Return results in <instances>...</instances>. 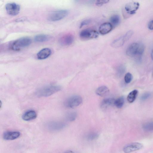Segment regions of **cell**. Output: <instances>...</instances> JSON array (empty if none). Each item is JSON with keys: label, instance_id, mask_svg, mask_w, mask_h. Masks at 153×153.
<instances>
[{"label": "cell", "instance_id": "7402d4cb", "mask_svg": "<svg viewBox=\"0 0 153 153\" xmlns=\"http://www.w3.org/2000/svg\"><path fill=\"white\" fill-rule=\"evenodd\" d=\"M124 103V98L123 97H121L115 100L114 105L118 108H121L123 106Z\"/></svg>", "mask_w": 153, "mask_h": 153}, {"label": "cell", "instance_id": "6da1fadb", "mask_svg": "<svg viewBox=\"0 0 153 153\" xmlns=\"http://www.w3.org/2000/svg\"><path fill=\"white\" fill-rule=\"evenodd\" d=\"M144 49V46L143 44L134 42L128 46L126 50V53L129 56L134 57L137 62H140Z\"/></svg>", "mask_w": 153, "mask_h": 153}, {"label": "cell", "instance_id": "836d02e7", "mask_svg": "<svg viewBox=\"0 0 153 153\" xmlns=\"http://www.w3.org/2000/svg\"></svg>", "mask_w": 153, "mask_h": 153}, {"label": "cell", "instance_id": "7c38bea8", "mask_svg": "<svg viewBox=\"0 0 153 153\" xmlns=\"http://www.w3.org/2000/svg\"><path fill=\"white\" fill-rule=\"evenodd\" d=\"M21 134L18 131H7L3 135V138L6 140H13L16 139L20 136Z\"/></svg>", "mask_w": 153, "mask_h": 153}, {"label": "cell", "instance_id": "d6a6232c", "mask_svg": "<svg viewBox=\"0 0 153 153\" xmlns=\"http://www.w3.org/2000/svg\"><path fill=\"white\" fill-rule=\"evenodd\" d=\"M152 77L153 78V73H152Z\"/></svg>", "mask_w": 153, "mask_h": 153}, {"label": "cell", "instance_id": "4316f807", "mask_svg": "<svg viewBox=\"0 0 153 153\" xmlns=\"http://www.w3.org/2000/svg\"><path fill=\"white\" fill-rule=\"evenodd\" d=\"M151 94L149 92H146L143 94L140 97V99L142 101H145L150 97Z\"/></svg>", "mask_w": 153, "mask_h": 153}, {"label": "cell", "instance_id": "f546056e", "mask_svg": "<svg viewBox=\"0 0 153 153\" xmlns=\"http://www.w3.org/2000/svg\"><path fill=\"white\" fill-rule=\"evenodd\" d=\"M148 27L149 29L151 30H153V19L149 22Z\"/></svg>", "mask_w": 153, "mask_h": 153}, {"label": "cell", "instance_id": "30bf717a", "mask_svg": "<svg viewBox=\"0 0 153 153\" xmlns=\"http://www.w3.org/2000/svg\"><path fill=\"white\" fill-rule=\"evenodd\" d=\"M7 12L9 14L15 16L19 13L20 6L19 4L14 3H8L5 6Z\"/></svg>", "mask_w": 153, "mask_h": 153}, {"label": "cell", "instance_id": "e0dca14e", "mask_svg": "<svg viewBox=\"0 0 153 153\" xmlns=\"http://www.w3.org/2000/svg\"><path fill=\"white\" fill-rule=\"evenodd\" d=\"M96 92L98 95L101 97H104L108 93L109 90L106 86H102L99 87L97 89Z\"/></svg>", "mask_w": 153, "mask_h": 153}, {"label": "cell", "instance_id": "4dcf8cb0", "mask_svg": "<svg viewBox=\"0 0 153 153\" xmlns=\"http://www.w3.org/2000/svg\"><path fill=\"white\" fill-rule=\"evenodd\" d=\"M151 57L152 59L153 60V49L152 50L151 53Z\"/></svg>", "mask_w": 153, "mask_h": 153}, {"label": "cell", "instance_id": "83f0119b", "mask_svg": "<svg viewBox=\"0 0 153 153\" xmlns=\"http://www.w3.org/2000/svg\"><path fill=\"white\" fill-rule=\"evenodd\" d=\"M91 22V20L90 19H87L82 21L80 24V28H82L84 25H87L90 24Z\"/></svg>", "mask_w": 153, "mask_h": 153}, {"label": "cell", "instance_id": "9a60e30c", "mask_svg": "<svg viewBox=\"0 0 153 153\" xmlns=\"http://www.w3.org/2000/svg\"><path fill=\"white\" fill-rule=\"evenodd\" d=\"M37 117L36 112L32 110L28 111L22 115V119L25 121H30L35 119Z\"/></svg>", "mask_w": 153, "mask_h": 153}, {"label": "cell", "instance_id": "603a6c76", "mask_svg": "<svg viewBox=\"0 0 153 153\" xmlns=\"http://www.w3.org/2000/svg\"><path fill=\"white\" fill-rule=\"evenodd\" d=\"M126 71V67L123 65L119 66L117 69V73L119 76H122Z\"/></svg>", "mask_w": 153, "mask_h": 153}, {"label": "cell", "instance_id": "5bb4252c", "mask_svg": "<svg viewBox=\"0 0 153 153\" xmlns=\"http://www.w3.org/2000/svg\"><path fill=\"white\" fill-rule=\"evenodd\" d=\"M51 50L48 48H43L37 53V58L39 59H43L48 57L51 54Z\"/></svg>", "mask_w": 153, "mask_h": 153}, {"label": "cell", "instance_id": "ba28073f", "mask_svg": "<svg viewBox=\"0 0 153 153\" xmlns=\"http://www.w3.org/2000/svg\"><path fill=\"white\" fill-rule=\"evenodd\" d=\"M68 13L67 10H60L51 13L48 16V19L52 21L59 20L65 17Z\"/></svg>", "mask_w": 153, "mask_h": 153}, {"label": "cell", "instance_id": "f1b7e54d", "mask_svg": "<svg viewBox=\"0 0 153 153\" xmlns=\"http://www.w3.org/2000/svg\"><path fill=\"white\" fill-rule=\"evenodd\" d=\"M109 1L108 0H98L97 1L95 4L97 5L98 6H100L104 4L107 3Z\"/></svg>", "mask_w": 153, "mask_h": 153}, {"label": "cell", "instance_id": "484cf974", "mask_svg": "<svg viewBox=\"0 0 153 153\" xmlns=\"http://www.w3.org/2000/svg\"><path fill=\"white\" fill-rule=\"evenodd\" d=\"M76 113L75 112H71L67 115V119L70 121H74L76 118Z\"/></svg>", "mask_w": 153, "mask_h": 153}, {"label": "cell", "instance_id": "8992f818", "mask_svg": "<svg viewBox=\"0 0 153 153\" xmlns=\"http://www.w3.org/2000/svg\"><path fill=\"white\" fill-rule=\"evenodd\" d=\"M98 33L96 30L91 29L82 30L79 33V36L83 40L95 38L98 36Z\"/></svg>", "mask_w": 153, "mask_h": 153}, {"label": "cell", "instance_id": "44dd1931", "mask_svg": "<svg viewBox=\"0 0 153 153\" xmlns=\"http://www.w3.org/2000/svg\"><path fill=\"white\" fill-rule=\"evenodd\" d=\"M48 36L45 34H39L36 35L34 38L35 40L37 42H43L48 40Z\"/></svg>", "mask_w": 153, "mask_h": 153}, {"label": "cell", "instance_id": "1f68e13d", "mask_svg": "<svg viewBox=\"0 0 153 153\" xmlns=\"http://www.w3.org/2000/svg\"><path fill=\"white\" fill-rule=\"evenodd\" d=\"M64 153H74V152L72 151H66Z\"/></svg>", "mask_w": 153, "mask_h": 153}, {"label": "cell", "instance_id": "d6986e66", "mask_svg": "<svg viewBox=\"0 0 153 153\" xmlns=\"http://www.w3.org/2000/svg\"><path fill=\"white\" fill-rule=\"evenodd\" d=\"M138 93V91L135 89L130 92L128 95L127 98L128 102L130 103L133 102L135 100Z\"/></svg>", "mask_w": 153, "mask_h": 153}, {"label": "cell", "instance_id": "9c48e42d", "mask_svg": "<svg viewBox=\"0 0 153 153\" xmlns=\"http://www.w3.org/2000/svg\"><path fill=\"white\" fill-rule=\"evenodd\" d=\"M143 146V145L140 143L134 142L125 146L123 150L125 153H130L141 149Z\"/></svg>", "mask_w": 153, "mask_h": 153}, {"label": "cell", "instance_id": "d4e9b609", "mask_svg": "<svg viewBox=\"0 0 153 153\" xmlns=\"http://www.w3.org/2000/svg\"><path fill=\"white\" fill-rule=\"evenodd\" d=\"M133 79V76L130 73H127L124 76V81L125 82L128 84L130 83Z\"/></svg>", "mask_w": 153, "mask_h": 153}, {"label": "cell", "instance_id": "7a4b0ae2", "mask_svg": "<svg viewBox=\"0 0 153 153\" xmlns=\"http://www.w3.org/2000/svg\"><path fill=\"white\" fill-rule=\"evenodd\" d=\"M61 87L59 85H51L42 87L36 92L39 97H46L50 96L60 91Z\"/></svg>", "mask_w": 153, "mask_h": 153}, {"label": "cell", "instance_id": "52a82bcc", "mask_svg": "<svg viewBox=\"0 0 153 153\" xmlns=\"http://www.w3.org/2000/svg\"><path fill=\"white\" fill-rule=\"evenodd\" d=\"M140 4L138 2L132 1L126 4L124 7V12L125 15L134 14L138 9Z\"/></svg>", "mask_w": 153, "mask_h": 153}, {"label": "cell", "instance_id": "277c9868", "mask_svg": "<svg viewBox=\"0 0 153 153\" xmlns=\"http://www.w3.org/2000/svg\"><path fill=\"white\" fill-rule=\"evenodd\" d=\"M133 34V31L130 30L128 31L123 36L114 40L111 43V46L114 48L121 47L129 39Z\"/></svg>", "mask_w": 153, "mask_h": 153}, {"label": "cell", "instance_id": "2e32d148", "mask_svg": "<svg viewBox=\"0 0 153 153\" xmlns=\"http://www.w3.org/2000/svg\"><path fill=\"white\" fill-rule=\"evenodd\" d=\"M65 126L64 123L60 122H50L48 125V127L50 129L53 130H57L63 128Z\"/></svg>", "mask_w": 153, "mask_h": 153}, {"label": "cell", "instance_id": "ac0fdd59", "mask_svg": "<svg viewBox=\"0 0 153 153\" xmlns=\"http://www.w3.org/2000/svg\"><path fill=\"white\" fill-rule=\"evenodd\" d=\"M115 100L113 98H108L104 99L101 103L102 108H106L113 104H114Z\"/></svg>", "mask_w": 153, "mask_h": 153}, {"label": "cell", "instance_id": "8fae6325", "mask_svg": "<svg viewBox=\"0 0 153 153\" xmlns=\"http://www.w3.org/2000/svg\"><path fill=\"white\" fill-rule=\"evenodd\" d=\"M74 40L73 36L71 34H66L61 37L59 40L60 44L64 46L71 45Z\"/></svg>", "mask_w": 153, "mask_h": 153}, {"label": "cell", "instance_id": "5b68a950", "mask_svg": "<svg viewBox=\"0 0 153 153\" xmlns=\"http://www.w3.org/2000/svg\"><path fill=\"white\" fill-rule=\"evenodd\" d=\"M82 98L81 96L74 95L67 99L65 104L67 107L73 108L79 106L82 103Z\"/></svg>", "mask_w": 153, "mask_h": 153}, {"label": "cell", "instance_id": "ffe728a7", "mask_svg": "<svg viewBox=\"0 0 153 153\" xmlns=\"http://www.w3.org/2000/svg\"><path fill=\"white\" fill-rule=\"evenodd\" d=\"M110 21L112 25L116 26L120 23V17L118 15H113L111 17Z\"/></svg>", "mask_w": 153, "mask_h": 153}, {"label": "cell", "instance_id": "3957f363", "mask_svg": "<svg viewBox=\"0 0 153 153\" xmlns=\"http://www.w3.org/2000/svg\"><path fill=\"white\" fill-rule=\"evenodd\" d=\"M31 39L27 37H22L13 42L11 45L13 50H18L22 48L26 47L30 44Z\"/></svg>", "mask_w": 153, "mask_h": 153}, {"label": "cell", "instance_id": "4fadbf2b", "mask_svg": "<svg viewBox=\"0 0 153 153\" xmlns=\"http://www.w3.org/2000/svg\"><path fill=\"white\" fill-rule=\"evenodd\" d=\"M113 26L112 24L109 22H105L102 24L99 28L100 33L105 35L109 33L112 30Z\"/></svg>", "mask_w": 153, "mask_h": 153}, {"label": "cell", "instance_id": "cb8c5ba5", "mask_svg": "<svg viewBox=\"0 0 153 153\" xmlns=\"http://www.w3.org/2000/svg\"><path fill=\"white\" fill-rule=\"evenodd\" d=\"M99 137V134L97 133L92 132L89 134L87 136L88 139L89 140H93L97 139Z\"/></svg>", "mask_w": 153, "mask_h": 153}]
</instances>
